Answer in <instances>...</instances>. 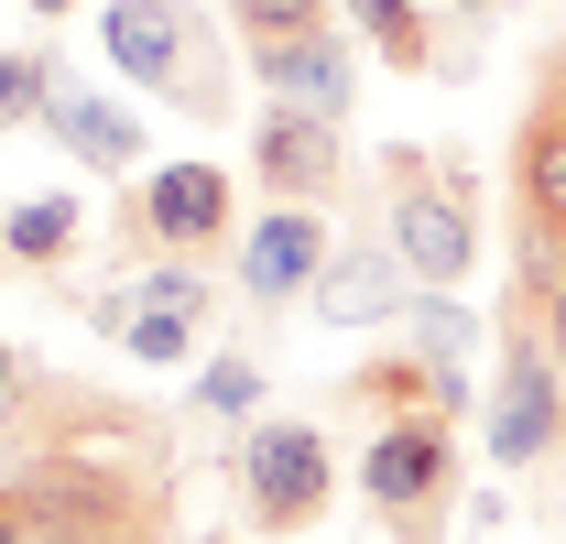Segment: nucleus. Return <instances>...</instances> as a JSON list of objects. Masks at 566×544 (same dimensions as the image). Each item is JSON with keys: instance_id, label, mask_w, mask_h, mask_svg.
Listing matches in <instances>:
<instances>
[{"instance_id": "f257e3e1", "label": "nucleus", "mask_w": 566, "mask_h": 544, "mask_svg": "<svg viewBox=\"0 0 566 544\" xmlns=\"http://www.w3.org/2000/svg\"><path fill=\"white\" fill-rule=\"evenodd\" d=\"M98 44H109V66L132 87L175 98L186 121H229V66L208 44V11H186V0H98Z\"/></svg>"}, {"instance_id": "f03ea898", "label": "nucleus", "mask_w": 566, "mask_h": 544, "mask_svg": "<svg viewBox=\"0 0 566 544\" xmlns=\"http://www.w3.org/2000/svg\"><path fill=\"white\" fill-rule=\"evenodd\" d=\"M566 447V370L545 348V316L512 294L501 305V359H491V393H480V458L501 469H545Z\"/></svg>"}, {"instance_id": "7ed1b4c3", "label": "nucleus", "mask_w": 566, "mask_h": 544, "mask_svg": "<svg viewBox=\"0 0 566 544\" xmlns=\"http://www.w3.org/2000/svg\"><path fill=\"white\" fill-rule=\"evenodd\" d=\"M381 175H392V229H381V240L403 251L415 283L458 294V283L480 272V207L458 186V164H447V153H381Z\"/></svg>"}, {"instance_id": "20e7f679", "label": "nucleus", "mask_w": 566, "mask_h": 544, "mask_svg": "<svg viewBox=\"0 0 566 544\" xmlns=\"http://www.w3.org/2000/svg\"><path fill=\"white\" fill-rule=\"evenodd\" d=\"M359 501L403 544H436V523L458 512V436H447V414H392L359 447Z\"/></svg>"}, {"instance_id": "39448f33", "label": "nucleus", "mask_w": 566, "mask_h": 544, "mask_svg": "<svg viewBox=\"0 0 566 544\" xmlns=\"http://www.w3.org/2000/svg\"><path fill=\"white\" fill-rule=\"evenodd\" d=\"M240 501H251L262 534H305V523L338 501V458H327V436H316L305 414H262V425H240Z\"/></svg>"}, {"instance_id": "423d86ee", "label": "nucleus", "mask_w": 566, "mask_h": 544, "mask_svg": "<svg viewBox=\"0 0 566 544\" xmlns=\"http://www.w3.org/2000/svg\"><path fill=\"white\" fill-rule=\"evenodd\" d=\"M327 251H338V240H327V218H316V207H262V218L240 229V305L273 327L283 305H305V294H316Z\"/></svg>"}, {"instance_id": "0eeeda50", "label": "nucleus", "mask_w": 566, "mask_h": 544, "mask_svg": "<svg viewBox=\"0 0 566 544\" xmlns=\"http://www.w3.org/2000/svg\"><path fill=\"white\" fill-rule=\"evenodd\" d=\"M359 33H294V44H251V87L273 98V109H316V121H338L349 132V98H359Z\"/></svg>"}, {"instance_id": "6e6552de", "label": "nucleus", "mask_w": 566, "mask_h": 544, "mask_svg": "<svg viewBox=\"0 0 566 544\" xmlns=\"http://www.w3.org/2000/svg\"><path fill=\"white\" fill-rule=\"evenodd\" d=\"M251 186H273L283 207H316L349 186V132L316 109H262L251 121Z\"/></svg>"}, {"instance_id": "1a4fd4ad", "label": "nucleus", "mask_w": 566, "mask_h": 544, "mask_svg": "<svg viewBox=\"0 0 566 544\" xmlns=\"http://www.w3.org/2000/svg\"><path fill=\"white\" fill-rule=\"evenodd\" d=\"M229 175L218 164H164V175H142L132 197V229L153 240V251H175V262H208L218 240H229Z\"/></svg>"}, {"instance_id": "9d476101", "label": "nucleus", "mask_w": 566, "mask_h": 544, "mask_svg": "<svg viewBox=\"0 0 566 544\" xmlns=\"http://www.w3.org/2000/svg\"><path fill=\"white\" fill-rule=\"evenodd\" d=\"M415 294H424V283L403 272V251H392V240H359V229H349V251H327V272H316V294H305V305H316V316L349 338V327H392Z\"/></svg>"}, {"instance_id": "9b49d317", "label": "nucleus", "mask_w": 566, "mask_h": 544, "mask_svg": "<svg viewBox=\"0 0 566 544\" xmlns=\"http://www.w3.org/2000/svg\"><path fill=\"white\" fill-rule=\"evenodd\" d=\"M208 272L197 262H175V251H153V262H142V283H132V359H153V370H175V359H186V348H197V327H208Z\"/></svg>"}, {"instance_id": "f8f14e48", "label": "nucleus", "mask_w": 566, "mask_h": 544, "mask_svg": "<svg viewBox=\"0 0 566 544\" xmlns=\"http://www.w3.org/2000/svg\"><path fill=\"white\" fill-rule=\"evenodd\" d=\"M512 197H523V229L566 240V87L556 76H545V98L512 132Z\"/></svg>"}, {"instance_id": "ddd939ff", "label": "nucleus", "mask_w": 566, "mask_h": 544, "mask_svg": "<svg viewBox=\"0 0 566 544\" xmlns=\"http://www.w3.org/2000/svg\"><path fill=\"white\" fill-rule=\"evenodd\" d=\"M33 132L55 142L66 164H87V175H132V164H142V121L120 109V98H87V87H55Z\"/></svg>"}, {"instance_id": "4468645a", "label": "nucleus", "mask_w": 566, "mask_h": 544, "mask_svg": "<svg viewBox=\"0 0 566 544\" xmlns=\"http://www.w3.org/2000/svg\"><path fill=\"white\" fill-rule=\"evenodd\" d=\"M87 240V197H33V207H0V251L11 262H33V272H55Z\"/></svg>"}, {"instance_id": "2eb2a0df", "label": "nucleus", "mask_w": 566, "mask_h": 544, "mask_svg": "<svg viewBox=\"0 0 566 544\" xmlns=\"http://www.w3.org/2000/svg\"><path fill=\"white\" fill-rule=\"evenodd\" d=\"M338 11H349V33H359L392 76H436V33H424L415 0H338Z\"/></svg>"}, {"instance_id": "dca6fc26", "label": "nucleus", "mask_w": 566, "mask_h": 544, "mask_svg": "<svg viewBox=\"0 0 566 544\" xmlns=\"http://www.w3.org/2000/svg\"><path fill=\"white\" fill-rule=\"evenodd\" d=\"M403 327H415V359H447V370H458V359H480V316H469L458 294H436V283L403 305Z\"/></svg>"}, {"instance_id": "f3484780", "label": "nucleus", "mask_w": 566, "mask_h": 544, "mask_svg": "<svg viewBox=\"0 0 566 544\" xmlns=\"http://www.w3.org/2000/svg\"><path fill=\"white\" fill-rule=\"evenodd\" d=\"M327 22H338V0H229L240 55H251V44H294V33H327Z\"/></svg>"}, {"instance_id": "a211bd4d", "label": "nucleus", "mask_w": 566, "mask_h": 544, "mask_svg": "<svg viewBox=\"0 0 566 544\" xmlns=\"http://www.w3.org/2000/svg\"><path fill=\"white\" fill-rule=\"evenodd\" d=\"M197 414H218V425H262V359H251V348L208 359V370H197Z\"/></svg>"}, {"instance_id": "6ab92c4d", "label": "nucleus", "mask_w": 566, "mask_h": 544, "mask_svg": "<svg viewBox=\"0 0 566 544\" xmlns=\"http://www.w3.org/2000/svg\"><path fill=\"white\" fill-rule=\"evenodd\" d=\"M66 76H55V55H0V132H22V121H44V98H55Z\"/></svg>"}, {"instance_id": "aec40b11", "label": "nucleus", "mask_w": 566, "mask_h": 544, "mask_svg": "<svg viewBox=\"0 0 566 544\" xmlns=\"http://www.w3.org/2000/svg\"><path fill=\"white\" fill-rule=\"evenodd\" d=\"M545 348H556V370H566V272H556V294H545Z\"/></svg>"}, {"instance_id": "412c9836", "label": "nucleus", "mask_w": 566, "mask_h": 544, "mask_svg": "<svg viewBox=\"0 0 566 544\" xmlns=\"http://www.w3.org/2000/svg\"><path fill=\"white\" fill-rule=\"evenodd\" d=\"M447 11H458V22H491V11H501V0H447Z\"/></svg>"}, {"instance_id": "4be33fe9", "label": "nucleus", "mask_w": 566, "mask_h": 544, "mask_svg": "<svg viewBox=\"0 0 566 544\" xmlns=\"http://www.w3.org/2000/svg\"><path fill=\"white\" fill-rule=\"evenodd\" d=\"M22 11H44V22H66V11H87V0H22Z\"/></svg>"}, {"instance_id": "5701e85b", "label": "nucleus", "mask_w": 566, "mask_h": 544, "mask_svg": "<svg viewBox=\"0 0 566 544\" xmlns=\"http://www.w3.org/2000/svg\"><path fill=\"white\" fill-rule=\"evenodd\" d=\"M545 76H566V55H556V66H545Z\"/></svg>"}]
</instances>
